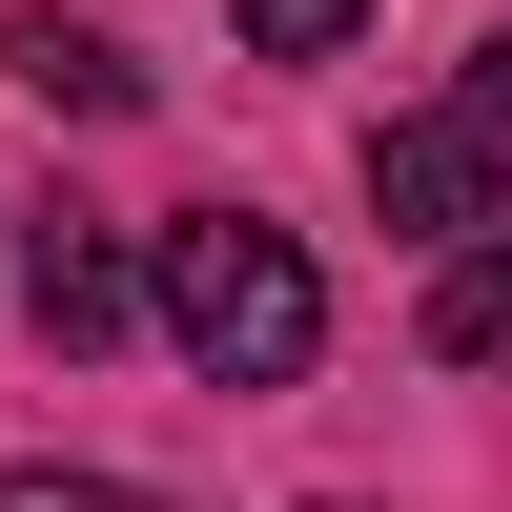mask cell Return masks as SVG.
Here are the masks:
<instances>
[{
    "label": "cell",
    "mask_w": 512,
    "mask_h": 512,
    "mask_svg": "<svg viewBox=\"0 0 512 512\" xmlns=\"http://www.w3.org/2000/svg\"><path fill=\"white\" fill-rule=\"evenodd\" d=\"M21 328H41V349H103V328H144V246H123L103 205H41V226H21Z\"/></svg>",
    "instance_id": "3"
},
{
    "label": "cell",
    "mask_w": 512,
    "mask_h": 512,
    "mask_svg": "<svg viewBox=\"0 0 512 512\" xmlns=\"http://www.w3.org/2000/svg\"><path fill=\"white\" fill-rule=\"evenodd\" d=\"M144 328L205 369V390H308V349H328V267L267 226V205H185V226L144 246Z\"/></svg>",
    "instance_id": "1"
},
{
    "label": "cell",
    "mask_w": 512,
    "mask_h": 512,
    "mask_svg": "<svg viewBox=\"0 0 512 512\" xmlns=\"http://www.w3.org/2000/svg\"><path fill=\"white\" fill-rule=\"evenodd\" d=\"M328 512H349V492H328Z\"/></svg>",
    "instance_id": "8"
},
{
    "label": "cell",
    "mask_w": 512,
    "mask_h": 512,
    "mask_svg": "<svg viewBox=\"0 0 512 512\" xmlns=\"http://www.w3.org/2000/svg\"><path fill=\"white\" fill-rule=\"evenodd\" d=\"M431 349H451V369H512V226H472V246L431 267Z\"/></svg>",
    "instance_id": "5"
},
{
    "label": "cell",
    "mask_w": 512,
    "mask_h": 512,
    "mask_svg": "<svg viewBox=\"0 0 512 512\" xmlns=\"http://www.w3.org/2000/svg\"><path fill=\"white\" fill-rule=\"evenodd\" d=\"M0 62H21V103H62V123H123V103H144V62H123L103 21H62V0H41V21L0 41Z\"/></svg>",
    "instance_id": "4"
},
{
    "label": "cell",
    "mask_w": 512,
    "mask_h": 512,
    "mask_svg": "<svg viewBox=\"0 0 512 512\" xmlns=\"http://www.w3.org/2000/svg\"><path fill=\"white\" fill-rule=\"evenodd\" d=\"M0 512H164V492H123V472H0Z\"/></svg>",
    "instance_id": "7"
},
{
    "label": "cell",
    "mask_w": 512,
    "mask_h": 512,
    "mask_svg": "<svg viewBox=\"0 0 512 512\" xmlns=\"http://www.w3.org/2000/svg\"><path fill=\"white\" fill-rule=\"evenodd\" d=\"M226 21L267 41V62H349V41H369V0H226Z\"/></svg>",
    "instance_id": "6"
},
{
    "label": "cell",
    "mask_w": 512,
    "mask_h": 512,
    "mask_svg": "<svg viewBox=\"0 0 512 512\" xmlns=\"http://www.w3.org/2000/svg\"><path fill=\"white\" fill-rule=\"evenodd\" d=\"M369 205L431 226V246H472L492 205H512V41H492V62H451V103H410L390 144H369Z\"/></svg>",
    "instance_id": "2"
}]
</instances>
